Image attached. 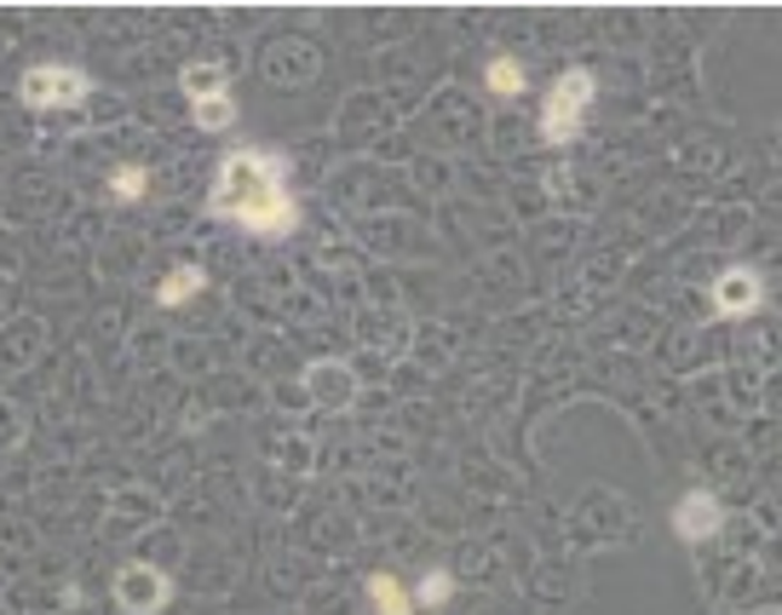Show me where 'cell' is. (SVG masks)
<instances>
[{
	"label": "cell",
	"instance_id": "cell-2",
	"mask_svg": "<svg viewBox=\"0 0 782 615\" xmlns=\"http://www.w3.org/2000/svg\"><path fill=\"white\" fill-rule=\"evenodd\" d=\"M587 105H593V76L587 70H564L553 81V92H547V105H541V132H547L553 145L575 139V127H582Z\"/></svg>",
	"mask_w": 782,
	"mask_h": 615
},
{
	"label": "cell",
	"instance_id": "cell-1",
	"mask_svg": "<svg viewBox=\"0 0 782 615\" xmlns=\"http://www.w3.org/2000/svg\"><path fill=\"white\" fill-rule=\"evenodd\" d=\"M288 179V161L283 156H259V150H230L225 167H219V185L208 196V208L219 219H236L248 208V201H259L265 190H283Z\"/></svg>",
	"mask_w": 782,
	"mask_h": 615
},
{
	"label": "cell",
	"instance_id": "cell-7",
	"mask_svg": "<svg viewBox=\"0 0 782 615\" xmlns=\"http://www.w3.org/2000/svg\"><path fill=\"white\" fill-rule=\"evenodd\" d=\"M720 518H725V512H720V500H713L707 489H691L685 500L673 506V529L685 535V540H713V529H720Z\"/></svg>",
	"mask_w": 782,
	"mask_h": 615
},
{
	"label": "cell",
	"instance_id": "cell-9",
	"mask_svg": "<svg viewBox=\"0 0 782 615\" xmlns=\"http://www.w3.org/2000/svg\"><path fill=\"white\" fill-rule=\"evenodd\" d=\"M484 81H489V92H501V98H518V92H524V63H518L513 52H501V58L484 63Z\"/></svg>",
	"mask_w": 782,
	"mask_h": 615
},
{
	"label": "cell",
	"instance_id": "cell-13",
	"mask_svg": "<svg viewBox=\"0 0 782 615\" xmlns=\"http://www.w3.org/2000/svg\"><path fill=\"white\" fill-rule=\"evenodd\" d=\"M201 282H208V277H201V270H196V265H179V270H174V277H167V282L156 288V299H161V305H185V299H190V294H196Z\"/></svg>",
	"mask_w": 782,
	"mask_h": 615
},
{
	"label": "cell",
	"instance_id": "cell-3",
	"mask_svg": "<svg viewBox=\"0 0 782 615\" xmlns=\"http://www.w3.org/2000/svg\"><path fill=\"white\" fill-rule=\"evenodd\" d=\"M18 98H23L29 110L81 105V98H87V76H81V70H70V63H36V70H23Z\"/></svg>",
	"mask_w": 782,
	"mask_h": 615
},
{
	"label": "cell",
	"instance_id": "cell-4",
	"mask_svg": "<svg viewBox=\"0 0 782 615\" xmlns=\"http://www.w3.org/2000/svg\"><path fill=\"white\" fill-rule=\"evenodd\" d=\"M116 598H121V609L127 615H156L167 598H174V587H167V575L156 569V564H121L116 569Z\"/></svg>",
	"mask_w": 782,
	"mask_h": 615
},
{
	"label": "cell",
	"instance_id": "cell-15",
	"mask_svg": "<svg viewBox=\"0 0 782 615\" xmlns=\"http://www.w3.org/2000/svg\"><path fill=\"white\" fill-rule=\"evenodd\" d=\"M110 190H116V201H139L145 196V167H121L110 179Z\"/></svg>",
	"mask_w": 782,
	"mask_h": 615
},
{
	"label": "cell",
	"instance_id": "cell-6",
	"mask_svg": "<svg viewBox=\"0 0 782 615\" xmlns=\"http://www.w3.org/2000/svg\"><path fill=\"white\" fill-rule=\"evenodd\" d=\"M305 397L317 408H346L357 397V374L346 363H311L305 368Z\"/></svg>",
	"mask_w": 782,
	"mask_h": 615
},
{
	"label": "cell",
	"instance_id": "cell-8",
	"mask_svg": "<svg viewBox=\"0 0 782 615\" xmlns=\"http://www.w3.org/2000/svg\"><path fill=\"white\" fill-rule=\"evenodd\" d=\"M760 305V277L754 270H725L720 282H713V311L720 317H748Z\"/></svg>",
	"mask_w": 782,
	"mask_h": 615
},
{
	"label": "cell",
	"instance_id": "cell-12",
	"mask_svg": "<svg viewBox=\"0 0 782 615\" xmlns=\"http://www.w3.org/2000/svg\"><path fill=\"white\" fill-rule=\"evenodd\" d=\"M236 121V98L230 92H214V98H201V105H196V127L201 132H225Z\"/></svg>",
	"mask_w": 782,
	"mask_h": 615
},
{
	"label": "cell",
	"instance_id": "cell-10",
	"mask_svg": "<svg viewBox=\"0 0 782 615\" xmlns=\"http://www.w3.org/2000/svg\"><path fill=\"white\" fill-rule=\"evenodd\" d=\"M368 598H374V609H380V615H415V598L403 593L392 575H368Z\"/></svg>",
	"mask_w": 782,
	"mask_h": 615
},
{
	"label": "cell",
	"instance_id": "cell-14",
	"mask_svg": "<svg viewBox=\"0 0 782 615\" xmlns=\"http://www.w3.org/2000/svg\"><path fill=\"white\" fill-rule=\"evenodd\" d=\"M449 587H455V581H449L444 569H426V581H420V593H415V604H426V609H437V604H449Z\"/></svg>",
	"mask_w": 782,
	"mask_h": 615
},
{
	"label": "cell",
	"instance_id": "cell-5",
	"mask_svg": "<svg viewBox=\"0 0 782 615\" xmlns=\"http://www.w3.org/2000/svg\"><path fill=\"white\" fill-rule=\"evenodd\" d=\"M294 219H299V201L288 196V185H283V190H265L259 201H248V208L236 214V225L254 230V236H270V242H277V236H288Z\"/></svg>",
	"mask_w": 782,
	"mask_h": 615
},
{
	"label": "cell",
	"instance_id": "cell-11",
	"mask_svg": "<svg viewBox=\"0 0 782 615\" xmlns=\"http://www.w3.org/2000/svg\"><path fill=\"white\" fill-rule=\"evenodd\" d=\"M179 87L196 98V105H201V98H214V92H225V70H219V63H185V70H179Z\"/></svg>",
	"mask_w": 782,
	"mask_h": 615
}]
</instances>
